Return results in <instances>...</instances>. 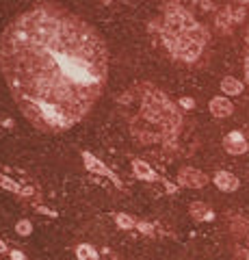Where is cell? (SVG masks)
Wrapping results in <instances>:
<instances>
[{
	"mask_svg": "<svg viewBox=\"0 0 249 260\" xmlns=\"http://www.w3.org/2000/svg\"><path fill=\"white\" fill-rule=\"evenodd\" d=\"M0 70L22 115L42 133L76 126L109 78L104 37L57 3H35L0 37Z\"/></svg>",
	"mask_w": 249,
	"mask_h": 260,
	"instance_id": "6da1fadb",
	"label": "cell"
},
{
	"mask_svg": "<svg viewBox=\"0 0 249 260\" xmlns=\"http://www.w3.org/2000/svg\"><path fill=\"white\" fill-rule=\"evenodd\" d=\"M163 42L169 52L180 61L193 63L202 54L208 42V32L189 11L182 7H167L165 11V26H163Z\"/></svg>",
	"mask_w": 249,
	"mask_h": 260,
	"instance_id": "7a4b0ae2",
	"label": "cell"
},
{
	"mask_svg": "<svg viewBox=\"0 0 249 260\" xmlns=\"http://www.w3.org/2000/svg\"><path fill=\"white\" fill-rule=\"evenodd\" d=\"M178 182L182 186H193V189H199V186H204L208 182V178H206V174H202L195 167H184V169H180V174H178Z\"/></svg>",
	"mask_w": 249,
	"mask_h": 260,
	"instance_id": "3957f363",
	"label": "cell"
},
{
	"mask_svg": "<svg viewBox=\"0 0 249 260\" xmlns=\"http://www.w3.org/2000/svg\"><path fill=\"white\" fill-rule=\"evenodd\" d=\"M210 113L215 117H230L234 113V107H232V102L226 95H217L210 100Z\"/></svg>",
	"mask_w": 249,
	"mask_h": 260,
	"instance_id": "277c9868",
	"label": "cell"
},
{
	"mask_svg": "<svg viewBox=\"0 0 249 260\" xmlns=\"http://www.w3.org/2000/svg\"><path fill=\"white\" fill-rule=\"evenodd\" d=\"M223 145H226V150L230 154H243V152H247V141H245V137L240 133H230L226 139H223Z\"/></svg>",
	"mask_w": 249,
	"mask_h": 260,
	"instance_id": "5b68a950",
	"label": "cell"
},
{
	"mask_svg": "<svg viewBox=\"0 0 249 260\" xmlns=\"http://www.w3.org/2000/svg\"><path fill=\"white\" fill-rule=\"evenodd\" d=\"M215 184L219 186L221 191H228V193H232V191H236L238 189V178L234 176V174H230V172H219L215 176Z\"/></svg>",
	"mask_w": 249,
	"mask_h": 260,
	"instance_id": "8992f818",
	"label": "cell"
},
{
	"mask_svg": "<svg viewBox=\"0 0 249 260\" xmlns=\"http://www.w3.org/2000/svg\"><path fill=\"white\" fill-rule=\"evenodd\" d=\"M132 172H134V176L139 178V180H156L154 169H152L146 160H139V158H136V160L132 162Z\"/></svg>",
	"mask_w": 249,
	"mask_h": 260,
	"instance_id": "52a82bcc",
	"label": "cell"
},
{
	"mask_svg": "<svg viewBox=\"0 0 249 260\" xmlns=\"http://www.w3.org/2000/svg\"><path fill=\"white\" fill-rule=\"evenodd\" d=\"M221 91L226 95H238L240 91H243V83L234 76H226L221 80Z\"/></svg>",
	"mask_w": 249,
	"mask_h": 260,
	"instance_id": "ba28073f",
	"label": "cell"
},
{
	"mask_svg": "<svg viewBox=\"0 0 249 260\" xmlns=\"http://www.w3.org/2000/svg\"><path fill=\"white\" fill-rule=\"evenodd\" d=\"M83 158H85V162H87V169H89V172L102 174V176H109V178H113V180H115V176L111 174V169H106V167H104L98 158H93L91 154H83Z\"/></svg>",
	"mask_w": 249,
	"mask_h": 260,
	"instance_id": "9c48e42d",
	"label": "cell"
},
{
	"mask_svg": "<svg viewBox=\"0 0 249 260\" xmlns=\"http://www.w3.org/2000/svg\"><path fill=\"white\" fill-rule=\"evenodd\" d=\"M0 186H3V189H7V191H13V193H22V195H28V193H30V189H24L22 184H18L15 180H11V178L5 176V174H0Z\"/></svg>",
	"mask_w": 249,
	"mask_h": 260,
	"instance_id": "30bf717a",
	"label": "cell"
},
{
	"mask_svg": "<svg viewBox=\"0 0 249 260\" xmlns=\"http://www.w3.org/2000/svg\"><path fill=\"white\" fill-rule=\"evenodd\" d=\"M76 256H78V260H100L98 251H95L91 245H78L76 247Z\"/></svg>",
	"mask_w": 249,
	"mask_h": 260,
	"instance_id": "8fae6325",
	"label": "cell"
},
{
	"mask_svg": "<svg viewBox=\"0 0 249 260\" xmlns=\"http://www.w3.org/2000/svg\"><path fill=\"white\" fill-rule=\"evenodd\" d=\"M191 213L195 219H212V210L204 204H199V202H195V204L191 206Z\"/></svg>",
	"mask_w": 249,
	"mask_h": 260,
	"instance_id": "7c38bea8",
	"label": "cell"
},
{
	"mask_svg": "<svg viewBox=\"0 0 249 260\" xmlns=\"http://www.w3.org/2000/svg\"><path fill=\"white\" fill-rule=\"evenodd\" d=\"M115 221H117V225L119 228H134V219H130L128 215H124V213H119V215H115Z\"/></svg>",
	"mask_w": 249,
	"mask_h": 260,
	"instance_id": "4fadbf2b",
	"label": "cell"
},
{
	"mask_svg": "<svg viewBox=\"0 0 249 260\" xmlns=\"http://www.w3.org/2000/svg\"><path fill=\"white\" fill-rule=\"evenodd\" d=\"M15 230H18V234H22V237H26V234H30V230H33V225H30V221H26V219H22V221H18V225H15Z\"/></svg>",
	"mask_w": 249,
	"mask_h": 260,
	"instance_id": "5bb4252c",
	"label": "cell"
},
{
	"mask_svg": "<svg viewBox=\"0 0 249 260\" xmlns=\"http://www.w3.org/2000/svg\"><path fill=\"white\" fill-rule=\"evenodd\" d=\"M245 74H247V80H249V54H247V59H245Z\"/></svg>",
	"mask_w": 249,
	"mask_h": 260,
	"instance_id": "9a60e30c",
	"label": "cell"
},
{
	"mask_svg": "<svg viewBox=\"0 0 249 260\" xmlns=\"http://www.w3.org/2000/svg\"><path fill=\"white\" fill-rule=\"evenodd\" d=\"M3 251H7V245H5L3 241H0V254H3Z\"/></svg>",
	"mask_w": 249,
	"mask_h": 260,
	"instance_id": "2e32d148",
	"label": "cell"
},
{
	"mask_svg": "<svg viewBox=\"0 0 249 260\" xmlns=\"http://www.w3.org/2000/svg\"><path fill=\"white\" fill-rule=\"evenodd\" d=\"M238 3H247L249 5V0H238Z\"/></svg>",
	"mask_w": 249,
	"mask_h": 260,
	"instance_id": "e0dca14e",
	"label": "cell"
}]
</instances>
